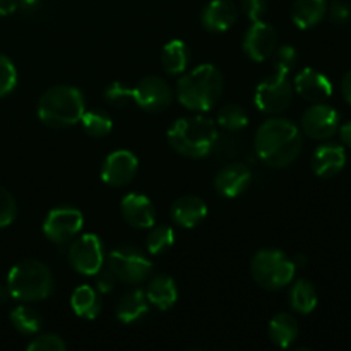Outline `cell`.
<instances>
[{"instance_id":"cell-1","label":"cell","mask_w":351,"mask_h":351,"mask_svg":"<svg viewBox=\"0 0 351 351\" xmlns=\"http://www.w3.org/2000/svg\"><path fill=\"white\" fill-rule=\"evenodd\" d=\"M256 153L273 168H285L293 163L302 151V132L287 119H269L257 129Z\"/></svg>"},{"instance_id":"cell-2","label":"cell","mask_w":351,"mask_h":351,"mask_svg":"<svg viewBox=\"0 0 351 351\" xmlns=\"http://www.w3.org/2000/svg\"><path fill=\"white\" fill-rule=\"evenodd\" d=\"M225 86V79L219 69L211 64H202L184 72L177 82V99L192 112H208L219 99Z\"/></svg>"},{"instance_id":"cell-3","label":"cell","mask_w":351,"mask_h":351,"mask_svg":"<svg viewBox=\"0 0 351 351\" xmlns=\"http://www.w3.org/2000/svg\"><path fill=\"white\" fill-rule=\"evenodd\" d=\"M218 141L216 123L202 115L182 117L168 129V143L178 154L187 158H204Z\"/></svg>"},{"instance_id":"cell-4","label":"cell","mask_w":351,"mask_h":351,"mask_svg":"<svg viewBox=\"0 0 351 351\" xmlns=\"http://www.w3.org/2000/svg\"><path fill=\"white\" fill-rule=\"evenodd\" d=\"M86 112L84 96L74 86H53L41 95L38 101V117L53 129L75 125Z\"/></svg>"},{"instance_id":"cell-5","label":"cell","mask_w":351,"mask_h":351,"mask_svg":"<svg viewBox=\"0 0 351 351\" xmlns=\"http://www.w3.org/2000/svg\"><path fill=\"white\" fill-rule=\"evenodd\" d=\"M10 297L24 304L41 302L50 297L53 290V276L47 264L36 259L17 263L7 276Z\"/></svg>"},{"instance_id":"cell-6","label":"cell","mask_w":351,"mask_h":351,"mask_svg":"<svg viewBox=\"0 0 351 351\" xmlns=\"http://www.w3.org/2000/svg\"><path fill=\"white\" fill-rule=\"evenodd\" d=\"M105 98L115 105L123 103L125 99H134L139 108L151 113H158L171 105L173 91L165 79L158 77V75H147V77L141 79L134 88H127L120 82H113L106 88Z\"/></svg>"},{"instance_id":"cell-7","label":"cell","mask_w":351,"mask_h":351,"mask_svg":"<svg viewBox=\"0 0 351 351\" xmlns=\"http://www.w3.org/2000/svg\"><path fill=\"white\" fill-rule=\"evenodd\" d=\"M295 266L293 261L278 249H263L252 257L250 274L259 287L276 291L288 287L293 281Z\"/></svg>"},{"instance_id":"cell-8","label":"cell","mask_w":351,"mask_h":351,"mask_svg":"<svg viewBox=\"0 0 351 351\" xmlns=\"http://www.w3.org/2000/svg\"><path fill=\"white\" fill-rule=\"evenodd\" d=\"M106 263L113 276L127 285L143 283L153 271V263L136 247L125 245L112 250Z\"/></svg>"},{"instance_id":"cell-9","label":"cell","mask_w":351,"mask_h":351,"mask_svg":"<svg viewBox=\"0 0 351 351\" xmlns=\"http://www.w3.org/2000/svg\"><path fill=\"white\" fill-rule=\"evenodd\" d=\"M293 99V84L285 72H274L273 77L264 79L256 88L254 101L256 106L266 115H278L291 105Z\"/></svg>"},{"instance_id":"cell-10","label":"cell","mask_w":351,"mask_h":351,"mask_svg":"<svg viewBox=\"0 0 351 351\" xmlns=\"http://www.w3.org/2000/svg\"><path fill=\"white\" fill-rule=\"evenodd\" d=\"M69 263L72 269L84 276H95L99 269H103L105 254H103L101 240L93 233L79 237L69 249Z\"/></svg>"},{"instance_id":"cell-11","label":"cell","mask_w":351,"mask_h":351,"mask_svg":"<svg viewBox=\"0 0 351 351\" xmlns=\"http://www.w3.org/2000/svg\"><path fill=\"white\" fill-rule=\"evenodd\" d=\"M82 225H84V218L79 209L62 206L48 213L43 223V232L51 242L67 243L81 232Z\"/></svg>"},{"instance_id":"cell-12","label":"cell","mask_w":351,"mask_h":351,"mask_svg":"<svg viewBox=\"0 0 351 351\" xmlns=\"http://www.w3.org/2000/svg\"><path fill=\"white\" fill-rule=\"evenodd\" d=\"M339 129V113L326 103H314L302 117V130L315 141L335 136Z\"/></svg>"},{"instance_id":"cell-13","label":"cell","mask_w":351,"mask_h":351,"mask_svg":"<svg viewBox=\"0 0 351 351\" xmlns=\"http://www.w3.org/2000/svg\"><path fill=\"white\" fill-rule=\"evenodd\" d=\"M278 48V33L271 24L256 21L247 29L243 38V50L247 57L254 62H264L273 57Z\"/></svg>"},{"instance_id":"cell-14","label":"cell","mask_w":351,"mask_h":351,"mask_svg":"<svg viewBox=\"0 0 351 351\" xmlns=\"http://www.w3.org/2000/svg\"><path fill=\"white\" fill-rule=\"evenodd\" d=\"M137 168H139V163H137L136 154L125 149L113 151L103 163L101 178L110 187H123L134 180Z\"/></svg>"},{"instance_id":"cell-15","label":"cell","mask_w":351,"mask_h":351,"mask_svg":"<svg viewBox=\"0 0 351 351\" xmlns=\"http://www.w3.org/2000/svg\"><path fill=\"white\" fill-rule=\"evenodd\" d=\"M293 91L311 103H326L332 96V84L322 72L305 67L295 75Z\"/></svg>"},{"instance_id":"cell-16","label":"cell","mask_w":351,"mask_h":351,"mask_svg":"<svg viewBox=\"0 0 351 351\" xmlns=\"http://www.w3.org/2000/svg\"><path fill=\"white\" fill-rule=\"evenodd\" d=\"M123 219L134 228H153L156 223V209L149 197L143 194H127L120 202Z\"/></svg>"},{"instance_id":"cell-17","label":"cell","mask_w":351,"mask_h":351,"mask_svg":"<svg viewBox=\"0 0 351 351\" xmlns=\"http://www.w3.org/2000/svg\"><path fill=\"white\" fill-rule=\"evenodd\" d=\"M312 170L322 178H332L346 167V151L339 144H322L312 154Z\"/></svg>"},{"instance_id":"cell-18","label":"cell","mask_w":351,"mask_h":351,"mask_svg":"<svg viewBox=\"0 0 351 351\" xmlns=\"http://www.w3.org/2000/svg\"><path fill=\"white\" fill-rule=\"evenodd\" d=\"M239 19V9L232 0H211L202 10V26L211 33H225Z\"/></svg>"},{"instance_id":"cell-19","label":"cell","mask_w":351,"mask_h":351,"mask_svg":"<svg viewBox=\"0 0 351 351\" xmlns=\"http://www.w3.org/2000/svg\"><path fill=\"white\" fill-rule=\"evenodd\" d=\"M252 182V171L243 163H232L223 168L215 180V187L223 197H237L243 194Z\"/></svg>"},{"instance_id":"cell-20","label":"cell","mask_w":351,"mask_h":351,"mask_svg":"<svg viewBox=\"0 0 351 351\" xmlns=\"http://www.w3.org/2000/svg\"><path fill=\"white\" fill-rule=\"evenodd\" d=\"M208 215V206L199 195H184L171 206V218L182 228H195Z\"/></svg>"},{"instance_id":"cell-21","label":"cell","mask_w":351,"mask_h":351,"mask_svg":"<svg viewBox=\"0 0 351 351\" xmlns=\"http://www.w3.org/2000/svg\"><path fill=\"white\" fill-rule=\"evenodd\" d=\"M328 12L326 0H295L291 7V19L300 29H311L324 19Z\"/></svg>"},{"instance_id":"cell-22","label":"cell","mask_w":351,"mask_h":351,"mask_svg":"<svg viewBox=\"0 0 351 351\" xmlns=\"http://www.w3.org/2000/svg\"><path fill=\"white\" fill-rule=\"evenodd\" d=\"M146 297L149 304H153L160 311H168L170 307H173L178 298V290L173 278L167 276V274H160L154 280H151Z\"/></svg>"},{"instance_id":"cell-23","label":"cell","mask_w":351,"mask_h":351,"mask_svg":"<svg viewBox=\"0 0 351 351\" xmlns=\"http://www.w3.org/2000/svg\"><path fill=\"white\" fill-rule=\"evenodd\" d=\"M149 312V300L143 290H134L123 295L117 304V319L125 324L137 322Z\"/></svg>"},{"instance_id":"cell-24","label":"cell","mask_w":351,"mask_h":351,"mask_svg":"<svg viewBox=\"0 0 351 351\" xmlns=\"http://www.w3.org/2000/svg\"><path fill=\"white\" fill-rule=\"evenodd\" d=\"M191 53H189L187 45L182 40H171L165 45L161 51V64L167 74L180 75L187 71Z\"/></svg>"},{"instance_id":"cell-25","label":"cell","mask_w":351,"mask_h":351,"mask_svg":"<svg viewBox=\"0 0 351 351\" xmlns=\"http://www.w3.org/2000/svg\"><path fill=\"white\" fill-rule=\"evenodd\" d=\"M269 338L280 348H290L298 338V324L293 315L278 314L269 322Z\"/></svg>"},{"instance_id":"cell-26","label":"cell","mask_w":351,"mask_h":351,"mask_svg":"<svg viewBox=\"0 0 351 351\" xmlns=\"http://www.w3.org/2000/svg\"><path fill=\"white\" fill-rule=\"evenodd\" d=\"M71 307L82 319H95L101 312V298L88 285L75 288L71 297Z\"/></svg>"},{"instance_id":"cell-27","label":"cell","mask_w":351,"mask_h":351,"mask_svg":"<svg viewBox=\"0 0 351 351\" xmlns=\"http://www.w3.org/2000/svg\"><path fill=\"white\" fill-rule=\"evenodd\" d=\"M290 305L298 314H311L317 307V291L307 280H298L290 291Z\"/></svg>"},{"instance_id":"cell-28","label":"cell","mask_w":351,"mask_h":351,"mask_svg":"<svg viewBox=\"0 0 351 351\" xmlns=\"http://www.w3.org/2000/svg\"><path fill=\"white\" fill-rule=\"evenodd\" d=\"M82 129L91 137H105L112 132L113 122L110 115L103 110H89L81 117Z\"/></svg>"},{"instance_id":"cell-29","label":"cell","mask_w":351,"mask_h":351,"mask_svg":"<svg viewBox=\"0 0 351 351\" xmlns=\"http://www.w3.org/2000/svg\"><path fill=\"white\" fill-rule=\"evenodd\" d=\"M10 322L23 335H36L41 328V315L33 307L21 305L10 312Z\"/></svg>"},{"instance_id":"cell-30","label":"cell","mask_w":351,"mask_h":351,"mask_svg":"<svg viewBox=\"0 0 351 351\" xmlns=\"http://www.w3.org/2000/svg\"><path fill=\"white\" fill-rule=\"evenodd\" d=\"M216 122L226 130H242L243 127H247L249 123V117L247 112L237 103H228V105H223L218 110V115H216Z\"/></svg>"},{"instance_id":"cell-31","label":"cell","mask_w":351,"mask_h":351,"mask_svg":"<svg viewBox=\"0 0 351 351\" xmlns=\"http://www.w3.org/2000/svg\"><path fill=\"white\" fill-rule=\"evenodd\" d=\"M147 250L153 256H160V254L167 252L171 245L175 243V232L171 226L161 225L154 226L149 233H147Z\"/></svg>"},{"instance_id":"cell-32","label":"cell","mask_w":351,"mask_h":351,"mask_svg":"<svg viewBox=\"0 0 351 351\" xmlns=\"http://www.w3.org/2000/svg\"><path fill=\"white\" fill-rule=\"evenodd\" d=\"M17 84V71L12 60L0 53V98L10 95Z\"/></svg>"},{"instance_id":"cell-33","label":"cell","mask_w":351,"mask_h":351,"mask_svg":"<svg viewBox=\"0 0 351 351\" xmlns=\"http://www.w3.org/2000/svg\"><path fill=\"white\" fill-rule=\"evenodd\" d=\"M274 58V69L278 72H285V74H290L293 71V67L297 65L298 55L291 45H283V47L276 48L273 53Z\"/></svg>"},{"instance_id":"cell-34","label":"cell","mask_w":351,"mask_h":351,"mask_svg":"<svg viewBox=\"0 0 351 351\" xmlns=\"http://www.w3.org/2000/svg\"><path fill=\"white\" fill-rule=\"evenodd\" d=\"M16 215L17 206L12 194L9 191H5L3 187H0V228L9 226L16 219Z\"/></svg>"},{"instance_id":"cell-35","label":"cell","mask_w":351,"mask_h":351,"mask_svg":"<svg viewBox=\"0 0 351 351\" xmlns=\"http://www.w3.org/2000/svg\"><path fill=\"white\" fill-rule=\"evenodd\" d=\"M29 351H65L67 345L58 335H41L27 345Z\"/></svg>"},{"instance_id":"cell-36","label":"cell","mask_w":351,"mask_h":351,"mask_svg":"<svg viewBox=\"0 0 351 351\" xmlns=\"http://www.w3.org/2000/svg\"><path fill=\"white\" fill-rule=\"evenodd\" d=\"M242 10L252 23L263 21L267 12V2L266 0H242Z\"/></svg>"},{"instance_id":"cell-37","label":"cell","mask_w":351,"mask_h":351,"mask_svg":"<svg viewBox=\"0 0 351 351\" xmlns=\"http://www.w3.org/2000/svg\"><path fill=\"white\" fill-rule=\"evenodd\" d=\"M329 16H331L332 23L338 24V26L348 24L351 21V5L348 2H343V0H336L329 7Z\"/></svg>"},{"instance_id":"cell-38","label":"cell","mask_w":351,"mask_h":351,"mask_svg":"<svg viewBox=\"0 0 351 351\" xmlns=\"http://www.w3.org/2000/svg\"><path fill=\"white\" fill-rule=\"evenodd\" d=\"M117 278L113 276V273L110 269L106 271H98V280H96V287H98V290L101 291V293H108L110 290L113 288V285H115Z\"/></svg>"},{"instance_id":"cell-39","label":"cell","mask_w":351,"mask_h":351,"mask_svg":"<svg viewBox=\"0 0 351 351\" xmlns=\"http://www.w3.org/2000/svg\"><path fill=\"white\" fill-rule=\"evenodd\" d=\"M17 0H0V16H9L17 9Z\"/></svg>"},{"instance_id":"cell-40","label":"cell","mask_w":351,"mask_h":351,"mask_svg":"<svg viewBox=\"0 0 351 351\" xmlns=\"http://www.w3.org/2000/svg\"><path fill=\"white\" fill-rule=\"evenodd\" d=\"M341 93H343V98L351 105V71L346 72L345 77H343L341 82Z\"/></svg>"},{"instance_id":"cell-41","label":"cell","mask_w":351,"mask_h":351,"mask_svg":"<svg viewBox=\"0 0 351 351\" xmlns=\"http://www.w3.org/2000/svg\"><path fill=\"white\" fill-rule=\"evenodd\" d=\"M339 137L346 146L351 147V122H346L345 125L339 127Z\"/></svg>"},{"instance_id":"cell-42","label":"cell","mask_w":351,"mask_h":351,"mask_svg":"<svg viewBox=\"0 0 351 351\" xmlns=\"http://www.w3.org/2000/svg\"><path fill=\"white\" fill-rule=\"evenodd\" d=\"M9 297H10V293H9V288H7V285L5 287H0V304L7 302V298Z\"/></svg>"}]
</instances>
